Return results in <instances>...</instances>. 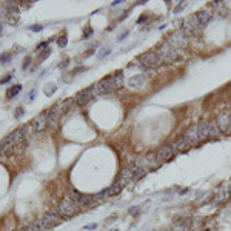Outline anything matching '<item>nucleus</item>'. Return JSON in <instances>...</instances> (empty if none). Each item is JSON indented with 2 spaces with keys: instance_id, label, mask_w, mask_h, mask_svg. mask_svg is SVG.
I'll use <instances>...</instances> for the list:
<instances>
[{
  "instance_id": "nucleus-1",
  "label": "nucleus",
  "mask_w": 231,
  "mask_h": 231,
  "mask_svg": "<svg viewBox=\"0 0 231 231\" xmlns=\"http://www.w3.org/2000/svg\"><path fill=\"white\" fill-rule=\"evenodd\" d=\"M156 52H157V56L160 57V60H162V63H174L176 60H177L179 57H180V51H177V49H174L170 43H162L157 49H156Z\"/></svg>"
},
{
  "instance_id": "nucleus-2",
  "label": "nucleus",
  "mask_w": 231,
  "mask_h": 231,
  "mask_svg": "<svg viewBox=\"0 0 231 231\" xmlns=\"http://www.w3.org/2000/svg\"><path fill=\"white\" fill-rule=\"evenodd\" d=\"M70 197L74 200V203L79 208H88V207L94 205V203L99 200L96 194H92V196L91 194H83V193L76 191V189H71L70 191Z\"/></svg>"
},
{
  "instance_id": "nucleus-3",
  "label": "nucleus",
  "mask_w": 231,
  "mask_h": 231,
  "mask_svg": "<svg viewBox=\"0 0 231 231\" xmlns=\"http://www.w3.org/2000/svg\"><path fill=\"white\" fill-rule=\"evenodd\" d=\"M167 43H170L174 49L180 51V49H185L188 46V37L182 33V30H177V31H174L168 36Z\"/></svg>"
},
{
  "instance_id": "nucleus-4",
  "label": "nucleus",
  "mask_w": 231,
  "mask_h": 231,
  "mask_svg": "<svg viewBox=\"0 0 231 231\" xmlns=\"http://www.w3.org/2000/svg\"><path fill=\"white\" fill-rule=\"evenodd\" d=\"M79 207L74 203V200L71 197H63L59 203V214L60 216H65V217H71V216H76L79 213Z\"/></svg>"
},
{
  "instance_id": "nucleus-5",
  "label": "nucleus",
  "mask_w": 231,
  "mask_h": 231,
  "mask_svg": "<svg viewBox=\"0 0 231 231\" xmlns=\"http://www.w3.org/2000/svg\"><path fill=\"white\" fill-rule=\"evenodd\" d=\"M202 26L197 23V20L194 19V17H189V19H186V20H183V23H182V33L189 39V37H197V36H200V33H202Z\"/></svg>"
},
{
  "instance_id": "nucleus-6",
  "label": "nucleus",
  "mask_w": 231,
  "mask_h": 231,
  "mask_svg": "<svg viewBox=\"0 0 231 231\" xmlns=\"http://www.w3.org/2000/svg\"><path fill=\"white\" fill-rule=\"evenodd\" d=\"M114 89H116V86H114V82H113L111 76H108V77L99 80V82L92 86L94 96H103V94H108V92H111Z\"/></svg>"
},
{
  "instance_id": "nucleus-7",
  "label": "nucleus",
  "mask_w": 231,
  "mask_h": 231,
  "mask_svg": "<svg viewBox=\"0 0 231 231\" xmlns=\"http://www.w3.org/2000/svg\"><path fill=\"white\" fill-rule=\"evenodd\" d=\"M137 60H139V62L142 63V66H145V68H159V66L162 65V60H160V57L157 56L156 51H149V52L142 54V56H139Z\"/></svg>"
},
{
  "instance_id": "nucleus-8",
  "label": "nucleus",
  "mask_w": 231,
  "mask_h": 231,
  "mask_svg": "<svg viewBox=\"0 0 231 231\" xmlns=\"http://www.w3.org/2000/svg\"><path fill=\"white\" fill-rule=\"evenodd\" d=\"M76 105L74 102V97L73 99H66V100H62V102H57V103H54L51 108H49V113L52 114H56V116H65L68 111L71 110V108Z\"/></svg>"
},
{
  "instance_id": "nucleus-9",
  "label": "nucleus",
  "mask_w": 231,
  "mask_h": 231,
  "mask_svg": "<svg viewBox=\"0 0 231 231\" xmlns=\"http://www.w3.org/2000/svg\"><path fill=\"white\" fill-rule=\"evenodd\" d=\"M19 2H5L3 5V12H5V19L6 22L9 23H16L19 20V6H17Z\"/></svg>"
},
{
  "instance_id": "nucleus-10",
  "label": "nucleus",
  "mask_w": 231,
  "mask_h": 231,
  "mask_svg": "<svg viewBox=\"0 0 231 231\" xmlns=\"http://www.w3.org/2000/svg\"><path fill=\"white\" fill-rule=\"evenodd\" d=\"M62 220V216L59 214V211H49L46 213L45 217H42L40 219V226H42V229H46V228H52V226H56L59 222Z\"/></svg>"
},
{
  "instance_id": "nucleus-11",
  "label": "nucleus",
  "mask_w": 231,
  "mask_h": 231,
  "mask_svg": "<svg viewBox=\"0 0 231 231\" xmlns=\"http://www.w3.org/2000/svg\"><path fill=\"white\" fill-rule=\"evenodd\" d=\"M46 122H48V111H43L42 114H39L33 119L31 122V128H33V133H42L48 128L46 125Z\"/></svg>"
},
{
  "instance_id": "nucleus-12",
  "label": "nucleus",
  "mask_w": 231,
  "mask_h": 231,
  "mask_svg": "<svg viewBox=\"0 0 231 231\" xmlns=\"http://www.w3.org/2000/svg\"><path fill=\"white\" fill-rule=\"evenodd\" d=\"M176 154H177V151H176V148L173 145H164L162 148H159L156 151V156L159 159V162H164V160H170L173 159Z\"/></svg>"
},
{
  "instance_id": "nucleus-13",
  "label": "nucleus",
  "mask_w": 231,
  "mask_h": 231,
  "mask_svg": "<svg viewBox=\"0 0 231 231\" xmlns=\"http://www.w3.org/2000/svg\"><path fill=\"white\" fill-rule=\"evenodd\" d=\"M94 97V91L92 88H86L83 91H79L74 96V102L77 105H86L88 102H91V99Z\"/></svg>"
},
{
  "instance_id": "nucleus-14",
  "label": "nucleus",
  "mask_w": 231,
  "mask_h": 231,
  "mask_svg": "<svg viewBox=\"0 0 231 231\" xmlns=\"http://www.w3.org/2000/svg\"><path fill=\"white\" fill-rule=\"evenodd\" d=\"M183 137H185V140L189 143V146H193V145H197V143L200 142V139H199V133H197V125H193V126H189V128L185 131Z\"/></svg>"
},
{
  "instance_id": "nucleus-15",
  "label": "nucleus",
  "mask_w": 231,
  "mask_h": 231,
  "mask_svg": "<svg viewBox=\"0 0 231 231\" xmlns=\"http://www.w3.org/2000/svg\"><path fill=\"white\" fill-rule=\"evenodd\" d=\"M133 179H136L134 177V174H133V171H131V168L130 167H125L123 170L120 171V174H119V177H117V182H120L122 185H128V183H131L133 182Z\"/></svg>"
},
{
  "instance_id": "nucleus-16",
  "label": "nucleus",
  "mask_w": 231,
  "mask_h": 231,
  "mask_svg": "<svg viewBox=\"0 0 231 231\" xmlns=\"http://www.w3.org/2000/svg\"><path fill=\"white\" fill-rule=\"evenodd\" d=\"M217 125H219L220 131H228V126H229V122H231V113L229 111H222L217 117Z\"/></svg>"
},
{
  "instance_id": "nucleus-17",
  "label": "nucleus",
  "mask_w": 231,
  "mask_h": 231,
  "mask_svg": "<svg viewBox=\"0 0 231 231\" xmlns=\"http://www.w3.org/2000/svg\"><path fill=\"white\" fill-rule=\"evenodd\" d=\"M197 133H199V139L200 140H205L210 137V122L208 120H200L197 123Z\"/></svg>"
},
{
  "instance_id": "nucleus-18",
  "label": "nucleus",
  "mask_w": 231,
  "mask_h": 231,
  "mask_svg": "<svg viewBox=\"0 0 231 231\" xmlns=\"http://www.w3.org/2000/svg\"><path fill=\"white\" fill-rule=\"evenodd\" d=\"M145 82H146V76L145 74H136L128 80V86L136 89V88H140L142 85H145Z\"/></svg>"
},
{
  "instance_id": "nucleus-19",
  "label": "nucleus",
  "mask_w": 231,
  "mask_h": 231,
  "mask_svg": "<svg viewBox=\"0 0 231 231\" xmlns=\"http://www.w3.org/2000/svg\"><path fill=\"white\" fill-rule=\"evenodd\" d=\"M194 19L197 20V23L203 28V26H207L213 20V16H211V12H208V11H199L197 14L194 16Z\"/></svg>"
},
{
  "instance_id": "nucleus-20",
  "label": "nucleus",
  "mask_w": 231,
  "mask_h": 231,
  "mask_svg": "<svg viewBox=\"0 0 231 231\" xmlns=\"http://www.w3.org/2000/svg\"><path fill=\"white\" fill-rule=\"evenodd\" d=\"M128 167L131 168V171H133V174H134V177H136V179H142L143 176L146 174V171H145V170L137 164V162H136V164H130Z\"/></svg>"
},
{
  "instance_id": "nucleus-21",
  "label": "nucleus",
  "mask_w": 231,
  "mask_h": 231,
  "mask_svg": "<svg viewBox=\"0 0 231 231\" xmlns=\"http://www.w3.org/2000/svg\"><path fill=\"white\" fill-rule=\"evenodd\" d=\"M173 146L176 148V151H177V153H180V151H186V149L189 148V143L185 140V137L182 136V137H179L177 140L173 143Z\"/></svg>"
},
{
  "instance_id": "nucleus-22",
  "label": "nucleus",
  "mask_w": 231,
  "mask_h": 231,
  "mask_svg": "<svg viewBox=\"0 0 231 231\" xmlns=\"http://www.w3.org/2000/svg\"><path fill=\"white\" fill-rule=\"evenodd\" d=\"M220 134H222V131H220L219 125H217V122L216 120L214 122H210V137L217 139V137H220Z\"/></svg>"
},
{
  "instance_id": "nucleus-23",
  "label": "nucleus",
  "mask_w": 231,
  "mask_h": 231,
  "mask_svg": "<svg viewBox=\"0 0 231 231\" xmlns=\"http://www.w3.org/2000/svg\"><path fill=\"white\" fill-rule=\"evenodd\" d=\"M111 79H113V82H114L116 89L123 85V73H122V71H116V73L111 76Z\"/></svg>"
},
{
  "instance_id": "nucleus-24",
  "label": "nucleus",
  "mask_w": 231,
  "mask_h": 231,
  "mask_svg": "<svg viewBox=\"0 0 231 231\" xmlns=\"http://www.w3.org/2000/svg\"><path fill=\"white\" fill-rule=\"evenodd\" d=\"M228 196H229L228 183H223L222 188H220V191H219V194H217V200H219V202H225V200L228 199Z\"/></svg>"
},
{
  "instance_id": "nucleus-25",
  "label": "nucleus",
  "mask_w": 231,
  "mask_h": 231,
  "mask_svg": "<svg viewBox=\"0 0 231 231\" xmlns=\"http://www.w3.org/2000/svg\"><path fill=\"white\" fill-rule=\"evenodd\" d=\"M20 91H22V85H12V86H9L8 91H6V97H8V99L16 97Z\"/></svg>"
},
{
  "instance_id": "nucleus-26",
  "label": "nucleus",
  "mask_w": 231,
  "mask_h": 231,
  "mask_svg": "<svg viewBox=\"0 0 231 231\" xmlns=\"http://www.w3.org/2000/svg\"><path fill=\"white\" fill-rule=\"evenodd\" d=\"M49 54H51V49L49 48H46V49H42V51H40L39 54H37V57H36V62L37 63H42L48 56H49Z\"/></svg>"
},
{
  "instance_id": "nucleus-27",
  "label": "nucleus",
  "mask_w": 231,
  "mask_h": 231,
  "mask_svg": "<svg viewBox=\"0 0 231 231\" xmlns=\"http://www.w3.org/2000/svg\"><path fill=\"white\" fill-rule=\"evenodd\" d=\"M56 88H57V85L56 83H48L46 86H45V89H43V92H45V96H52L54 92H56Z\"/></svg>"
},
{
  "instance_id": "nucleus-28",
  "label": "nucleus",
  "mask_w": 231,
  "mask_h": 231,
  "mask_svg": "<svg viewBox=\"0 0 231 231\" xmlns=\"http://www.w3.org/2000/svg\"><path fill=\"white\" fill-rule=\"evenodd\" d=\"M52 40H54V37H51L49 40H45V42H42V43H39V45L36 46V51H40V49H43V48L46 49V48H48V45L52 42Z\"/></svg>"
},
{
  "instance_id": "nucleus-29",
  "label": "nucleus",
  "mask_w": 231,
  "mask_h": 231,
  "mask_svg": "<svg viewBox=\"0 0 231 231\" xmlns=\"http://www.w3.org/2000/svg\"><path fill=\"white\" fill-rule=\"evenodd\" d=\"M66 43H68V39H66V36H65V34H62V36L59 37V40H57V45H59L60 48H65V46H66Z\"/></svg>"
},
{
  "instance_id": "nucleus-30",
  "label": "nucleus",
  "mask_w": 231,
  "mask_h": 231,
  "mask_svg": "<svg viewBox=\"0 0 231 231\" xmlns=\"http://www.w3.org/2000/svg\"><path fill=\"white\" fill-rule=\"evenodd\" d=\"M23 114H25V108L23 106H17L16 110H14V117L16 119H20Z\"/></svg>"
},
{
  "instance_id": "nucleus-31",
  "label": "nucleus",
  "mask_w": 231,
  "mask_h": 231,
  "mask_svg": "<svg viewBox=\"0 0 231 231\" xmlns=\"http://www.w3.org/2000/svg\"><path fill=\"white\" fill-rule=\"evenodd\" d=\"M11 54L9 52H5V54H2V56H0V63H2V65H5V63H8L9 60H11Z\"/></svg>"
},
{
  "instance_id": "nucleus-32",
  "label": "nucleus",
  "mask_w": 231,
  "mask_h": 231,
  "mask_svg": "<svg viewBox=\"0 0 231 231\" xmlns=\"http://www.w3.org/2000/svg\"><path fill=\"white\" fill-rule=\"evenodd\" d=\"M31 62H33V57H31V56H26V57H25V60H23L22 68H23V70H28L30 65H31Z\"/></svg>"
},
{
  "instance_id": "nucleus-33",
  "label": "nucleus",
  "mask_w": 231,
  "mask_h": 231,
  "mask_svg": "<svg viewBox=\"0 0 231 231\" xmlns=\"http://www.w3.org/2000/svg\"><path fill=\"white\" fill-rule=\"evenodd\" d=\"M11 79H12V74H6V76L2 79V80H0V85H5V83H8Z\"/></svg>"
},
{
  "instance_id": "nucleus-34",
  "label": "nucleus",
  "mask_w": 231,
  "mask_h": 231,
  "mask_svg": "<svg viewBox=\"0 0 231 231\" xmlns=\"http://www.w3.org/2000/svg\"><path fill=\"white\" fill-rule=\"evenodd\" d=\"M30 30H31V31H34V33H40V31L43 30V26H42V25H33Z\"/></svg>"
},
{
  "instance_id": "nucleus-35",
  "label": "nucleus",
  "mask_w": 231,
  "mask_h": 231,
  "mask_svg": "<svg viewBox=\"0 0 231 231\" xmlns=\"http://www.w3.org/2000/svg\"><path fill=\"white\" fill-rule=\"evenodd\" d=\"M110 51H111V48H103V49L100 51V54H99V59L105 57V56H106V54H110Z\"/></svg>"
},
{
  "instance_id": "nucleus-36",
  "label": "nucleus",
  "mask_w": 231,
  "mask_h": 231,
  "mask_svg": "<svg viewBox=\"0 0 231 231\" xmlns=\"http://www.w3.org/2000/svg\"><path fill=\"white\" fill-rule=\"evenodd\" d=\"M36 96H37V91H36V89H33V91L28 94V99H30V100H33V99H36Z\"/></svg>"
},
{
  "instance_id": "nucleus-37",
  "label": "nucleus",
  "mask_w": 231,
  "mask_h": 231,
  "mask_svg": "<svg viewBox=\"0 0 231 231\" xmlns=\"http://www.w3.org/2000/svg\"><path fill=\"white\" fill-rule=\"evenodd\" d=\"M91 33H92V30L89 28V26H86V30H85V33H83V37H88V36H91Z\"/></svg>"
},
{
  "instance_id": "nucleus-38",
  "label": "nucleus",
  "mask_w": 231,
  "mask_h": 231,
  "mask_svg": "<svg viewBox=\"0 0 231 231\" xmlns=\"http://www.w3.org/2000/svg\"><path fill=\"white\" fill-rule=\"evenodd\" d=\"M19 231H34V229H33V226H31V225H26V226H23V228H20Z\"/></svg>"
},
{
  "instance_id": "nucleus-39",
  "label": "nucleus",
  "mask_w": 231,
  "mask_h": 231,
  "mask_svg": "<svg viewBox=\"0 0 231 231\" xmlns=\"http://www.w3.org/2000/svg\"><path fill=\"white\" fill-rule=\"evenodd\" d=\"M68 62H70V60H68V59L65 57V59H63V62H62L59 66H60V68H66V66H68Z\"/></svg>"
},
{
  "instance_id": "nucleus-40",
  "label": "nucleus",
  "mask_w": 231,
  "mask_h": 231,
  "mask_svg": "<svg viewBox=\"0 0 231 231\" xmlns=\"http://www.w3.org/2000/svg\"><path fill=\"white\" fill-rule=\"evenodd\" d=\"M83 70H85L83 66H79V68H76V70H74V74H77V73H80V71H83Z\"/></svg>"
},
{
  "instance_id": "nucleus-41",
  "label": "nucleus",
  "mask_w": 231,
  "mask_h": 231,
  "mask_svg": "<svg viewBox=\"0 0 231 231\" xmlns=\"http://www.w3.org/2000/svg\"><path fill=\"white\" fill-rule=\"evenodd\" d=\"M92 52H94V49H88V51H86V54H85V57L91 56V54H92Z\"/></svg>"
},
{
  "instance_id": "nucleus-42",
  "label": "nucleus",
  "mask_w": 231,
  "mask_h": 231,
  "mask_svg": "<svg viewBox=\"0 0 231 231\" xmlns=\"http://www.w3.org/2000/svg\"><path fill=\"white\" fill-rule=\"evenodd\" d=\"M97 225L96 223H92V225H89V226H86V229H94V228H96Z\"/></svg>"
},
{
  "instance_id": "nucleus-43",
  "label": "nucleus",
  "mask_w": 231,
  "mask_h": 231,
  "mask_svg": "<svg viewBox=\"0 0 231 231\" xmlns=\"http://www.w3.org/2000/svg\"><path fill=\"white\" fill-rule=\"evenodd\" d=\"M228 134H231V122H229V126H228V131H226Z\"/></svg>"
}]
</instances>
